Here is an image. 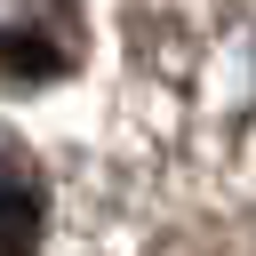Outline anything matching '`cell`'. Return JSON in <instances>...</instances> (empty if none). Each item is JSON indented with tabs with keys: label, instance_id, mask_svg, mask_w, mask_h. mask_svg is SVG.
<instances>
[{
	"label": "cell",
	"instance_id": "1",
	"mask_svg": "<svg viewBox=\"0 0 256 256\" xmlns=\"http://www.w3.org/2000/svg\"><path fill=\"white\" fill-rule=\"evenodd\" d=\"M40 240H48V168L16 128H0V256H40Z\"/></svg>",
	"mask_w": 256,
	"mask_h": 256
},
{
	"label": "cell",
	"instance_id": "2",
	"mask_svg": "<svg viewBox=\"0 0 256 256\" xmlns=\"http://www.w3.org/2000/svg\"><path fill=\"white\" fill-rule=\"evenodd\" d=\"M64 40H48L40 32V16L32 24H0V72L8 80H64Z\"/></svg>",
	"mask_w": 256,
	"mask_h": 256
}]
</instances>
